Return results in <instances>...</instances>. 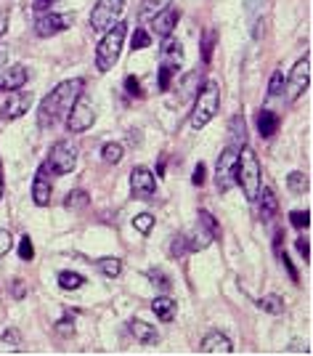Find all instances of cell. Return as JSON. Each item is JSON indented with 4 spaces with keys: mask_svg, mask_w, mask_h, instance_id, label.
<instances>
[{
    "mask_svg": "<svg viewBox=\"0 0 313 356\" xmlns=\"http://www.w3.org/2000/svg\"><path fill=\"white\" fill-rule=\"evenodd\" d=\"M85 88V80L82 78H72V80H64L59 82L45 99L40 101V109H38V125L43 131H51L54 125H59L61 120L67 118V112L72 109V104L82 93Z\"/></svg>",
    "mask_w": 313,
    "mask_h": 356,
    "instance_id": "cell-1",
    "label": "cell"
},
{
    "mask_svg": "<svg viewBox=\"0 0 313 356\" xmlns=\"http://www.w3.org/2000/svg\"><path fill=\"white\" fill-rule=\"evenodd\" d=\"M236 183L242 186L244 197L255 202L263 186V170H260V159L250 146H244L239 152V162H236Z\"/></svg>",
    "mask_w": 313,
    "mask_h": 356,
    "instance_id": "cell-2",
    "label": "cell"
},
{
    "mask_svg": "<svg viewBox=\"0 0 313 356\" xmlns=\"http://www.w3.org/2000/svg\"><path fill=\"white\" fill-rule=\"evenodd\" d=\"M125 35H128V24L125 21H115L106 35L101 38L96 48V69L98 72H109L119 59V51H122V43H125Z\"/></svg>",
    "mask_w": 313,
    "mask_h": 356,
    "instance_id": "cell-3",
    "label": "cell"
},
{
    "mask_svg": "<svg viewBox=\"0 0 313 356\" xmlns=\"http://www.w3.org/2000/svg\"><path fill=\"white\" fill-rule=\"evenodd\" d=\"M218 109H220V88H218V82H205V88L202 91H196V99H194V109H192V128H205L210 120L218 115Z\"/></svg>",
    "mask_w": 313,
    "mask_h": 356,
    "instance_id": "cell-4",
    "label": "cell"
},
{
    "mask_svg": "<svg viewBox=\"0 0 313 356\" xmlns=\"http://www.w3.org/2000/svg\"><path fill=\"white\" fill-rule=\"evenodd\" d=\"M75 165H78V146L67 139L56 141V144L51 146V152H48L45 168H48L51 173H56V176H67V173L75 170Z\"/></svg>",
    "mask_w": 313,
    "mask_h": 356,
    "instance_id": "cell-5",
    "label": "cell"
},
{
    "mask_svg": "<svg viewBox=\"0 0 313 356\" xmlns=\"http://www.w3.org/2000/svg\"><path fill=\"white\" fill-rule=\"evenodd\" d=\"M64 120H67V131H69V133H85V131L93 128V122H96V109H93V104L88 101L85 93H80Z\"/></svg>",
    "mask_w": 313,
    "mask_h": 356,
    "instance_id": "cell-6",
    "label": "cell"
},
{
    "mask_svg": "<svg viewBox=\"0 0 313 356\" xmlns=\"http://www.w3.org/2000/svg\"><path fill=\"white\" fill-rule=\"evenodd\" d=\"M122 11H125V0H98L93 5V14H91V30L106 32L119 19Z\"/></svg>",
    "mask_w": 313,
    "mask_h": 356,
    "instance_id": "cell-7",
    "label": "cell"
},
{
    "mask_svg": "<svg viewBox=\"0 0 313 356\" xmlns=\"http://www.w3.org/2000/svg\"><path fill=\"white\" fill-rule=\"evenodd\" d=\"M236 162H239V149H236L234 144H231V146H226V149L220 152V157H218V165H216V186H218V192H229V189L234 186V181H236Z\"/></svg>",
    "mask_w": 313,
    "mask_h": 356,
    "instance_id": "cell-8",
    "label": "cell"
},
{
    "mask_svg": "<svg viewBox=\"0 0 313 356\" xmlns=\"http://www.w3.org/2000/svg\"><path fill=\"white\" fill-rule=\"evenodd\" d=\"M284 85H287L290 101H297L303 93H305V91H308V85H311V56H308V54L294 64L292 72H290V78H287Z\"/></svg>",
    "mask_w": 313,
    "mask_h": 356,
    "instance_id": "cell-9",
    "label": "cell"
},
{
    "mask_svg": "<svg viewBox=\"0 0 313 356\" xmlns=\"http://www.w3.org/2000/svg\"><path fill=\"white\" fill-rule=\"evenodd\" d=\"M69 24H72V16H67V14L43 11V14H38V19H35V35L38 38H54V35L64 32Z\"/></svg>",
    "mask_w": 313,
    "mask_h": 356,
    "instance_id": "cell-10",
    "label": "cell"
},
{
    "mask_svg": "<svg viewBox=\"0 0 313 356\" xmlns=\"http://www.w3.org/2000/svg\"><path fill=\"white\" fill-rule=\"evenodd\" d=\"M130 189H133V194L138 199H152L156 192V178L154 173L149 170V168H133V173H130Z\"/></svg>",
    "mask_w": 313,
    "mask_h": 356,
    "instance_id": "cell-11",
    "label": "cell"
},
{
    "mask_svg": "<svg viewBox=\"0 0 313 356\" xmlns=\"http://www.w3.org/2000/svg\"><path fill=\"white\" fill-rule=\"evenodd\" d=\"M32 93H24V91H11L8 93V101H5V107L0 109V118L3 120H19L21 115H27L30 112V107H32Z\"/></svg>",
    "mask_w": 313,
    "mask_h": 356,
    "instance_id": "cell-12",
    "label": "cell"
},
{
    "mask_svg": "<svg viewBox=\"0 0 313 356\" xmlns=\"http://www.w3.org/2000/svg\"><path fill=\"white\" fill-rule=\"evenodd\" d=\"M51 194H54V183H51V178H48L45 162H43L38 168V173H35V181H32V199H35L38 208H45V205L51 202Z\"/></svg>",
    "mask_w": 313,
    "mask_h": 356,
    "instance_id": "cell-13",
    "label": "cell"
},
{
    "mask_svg": "<svg viewBox=\"0 0 313 356\" xmlns=\"http://www.w3.org/2000/svg\"><path fill=\"white\" fill-rule=\"evenodd\" d=\"M30 80V72L24 64H14L8 69H0V93H11V91H19L24 88V82Z\"/></svg>",
    "mask_w": 313,
    "mask_h": 356,
    "instance_id": "cell-14",
    "label": "cell"
},
{
    "mask_svg": "<svg viewBox=\"0 0 313 356\" xmlns=\"http://www.w3.org/2000/svg\"><path fill=\"white\" fill-rule=\"evenodd\" d=\"M178 19H181V11L167 5L165 11H159L156 16H152V32H154L156 38H170L173 30H176Z\"/></svg>",
    "mask_w": 313,
    "mask_h": 356,
    "instance_id": "cell-15",
    "label": "cell"
},
{
    "mask_svg": "<svg viewBox=\"0 0 313 356\" xmlns=\"http://www.w3.org/2000/svg\"><path fill=\"white\" fill-rule=\"evenodd\" d=\"M199 351H202V354H234V346H231V340L223 335V333L213 330V333L205 335Z\"/></svg>",
    "mask_w": 313,
    "mask_h": 356,
    "instance_id": "cell-16",
    "label": "cell"
},
{
    "mask_svg": "<svg viewBox=\"0 0 313 356\" xmlns=\"http://www.w3.org/2000/svg\"><path fill=\"white\" fill-rule=\"evenodd\" d=\"M128 327H130V335L136 337L141 346H156L159 343V333H156V327H152V324L133 319Z\"/></svg>",
    "mask_w": 313,
    "mask_h": 356,
    "instance_id": "cell-17",
    "label": "cell"
},
{
    "mask_svg": "<svg viewBox=\"0 0 313 356\" xmlns=\"http://www.w3.org/2000/svg\"><path fill=\"white\" fill-rule=\"evenodd\" d=\"M255 202H260V221H271L276 216V210H279V199H276L274 189L260 186V194H257Z\"/></svg>",
    "mask_w": 313,
    "mask_h": 356,
    "instance_id": "cell-18",
    "label": "cell"
},
{
    "mask_svg": "<svg viewBox=\"0 0 313 356\" xmlns=\"http://www.w3.org/2000/svg\"><path fill=\"white\" fill-rule=\"evenodd\" d=\"M152 311L156 314L159 322H173L176 314H178V303L173 300V298L159 296V298H154V303H152Z\"/></svg>",
    "mask_w": 313,
    "mask_h": 356,
    "instance_id": "cell-19",
    "label": "cell"
},
{
    "mask_svg": "<svg viewBox=\"0 0 313 356\" xmlns=\"http://www.w3.org/2000/svg\"><path fill=\"white\" fill-rule=\"evenodd\" d=\"M279 125H281V120L276 118L274 112L260 109V115H257V131H260V136H263V139H274L276 131H279Z\"/></svg>",
    "mask_w": 313,
    "mask_h": 356,
    "instance_id": "cell-20",
    "label": "cell"
},
{
    "mask_svg": "<svg viewBox=\"0 0 313 356\" xmlns=\"http://www.w3.org/2000/svg\"><path fill=\"white\" fill-rule=\"evenodd\" d=\"M96 269L109 279H117L122 274V260L119 258H101L96 263Z\"/></svg>",
    "mask_w": 313,
    "mask_h": 356,
    "instance_id": "cell-21",
    "label": "cell"
},
{
    "mask_svg": "<svg viewBox=\"0 0 313 356\" xmlns=\"http://www.w3.org/2000/svg\"><path fill=\"white\" fill-rule=\"evenodd\" d=\"M257 309L260 311H266V314H274V317H279V314H284V300L279 296H266L257 300Z\"/></svg>",
    "mask_w": 313,
    "mask_h": 356,
    "instance_id": "cell-22",
    "label": "cell"
},
{
    "mask_svg": "<svg viewBox=\"0 0 313 356\" xmlns=\"http://www.w3.org/2000/svg\"><path fill=\"white\" fill-rule=\"evenodd\" d=\"M170 3H173V0H143V3H141V19H152L159 11H165Z\"/></svg>",
    "mask_w": 313,
    "mask_h": 356,
    "instance_id": "cell-23",
    "label": "cell"
},
{
    "mask_svg": "<svg viewBox=\"0 0 313 356\" xmlns=\"http://www.w3.org/2000/svg\"><path fill=\"white\" fill-rule=\"evenodd\" d=\"M85 285V277L78 271H61L59 274V287L61 290H80Z\"/></svg>",
    "mask_w": 313,
    "mask_h": 356,
    "instance_id": "cell-24",
    "label": "cell"
},
{
    "mask_svg": "<svg viewBox=\"0 0 313 356\" xmlns=\"http://www.w3.org/2000/svg\"><path fill=\"white\" fill-rule=\"evenodd\" d=\"M88 202H91V197H88V192H82V189H78V192H69L67 199H64L67 210H85V208H88Z\"/></svg>",
    "mask_w": 313,
    "mask_h": 356,
    "instance_id": "cell-25",
    "label": "cell"
},
{
    "mask_svg": "<svg viewBox=\"0 0 313 356\" xmlns=\"http://www.w3.org/2000/svg\"><path fill=\"white\" fill-rule=\"evenodd\" d=\"M178 64H167V61H162V67H159V91H170V82L173 78L178 75Z\"/></svg>",
    "mask_w": 313,
    "mask_h": 356,
    "instance_id": "cell-26",
    "label": "cell"
},
{
    "mask_svg": "<svg viewBox=\"0 0 313 356\" xmlns=\"http://www.w3.org/2000/svg\"><path fill=\"white\" fill-rule=\"evenodd\" d=\"M122 155H125V149H122V144H117V141H109L101 149V157H104V162H109V165H117L119 159H122Z\"/></svg>",
    "mask_w": 313,
    "mask_h": 356,
    "instance_id": "cell-27",
    "label": "cell"
},
{
    "mask_svg": "<svg viewBox=\"0 0 313 356\" xmlns=\"http://www.w3.org/2000/svg\"><path fill=\"white\" fill-rule=\"evenodd\" d=\"M287 186L292 189L294 194H305L308 192V186H311V181H308V176L305 173H290V178H287Z\"/></svg>",
    "mask_w": 313,
    "mask_h": 356,
    "instance_id": "cell-28",
    "label": "cell"
},
{
    "mask_svg": "<svg viewBox=\"0 0 313 356\" xmlns=\"http://www.w3.org/2000/svg\"><path fill=\"white\" fill-rule=\"evenodd\" d=\"M133 226H136V232H141V234H149L154 229V216L152 213H138L133 218Z\"/></svg>",
    "mask_w": 313,
    "mask_h": 356,
    "instance_id": "cell-29",
    "label": "cell"
},
{
    "mask_svg": "<svg viewBox=\"0 0 313 356\" xmlns=\"http://www.w3.org/2000/svg\"><path fill=\"white\" fill-rule=\"evenodd\" d=\"M196 221H199V223H202V226H205V229H207V232H210L216 239L220 237V226H218V221L210 216L207 210H199V218H196Z\"/></svg>",
    "mask_w": 313,
    "mask_h": 356,
    "instance_id": "cell-30",
    "label": "cell"
},
{
    "mask_svg": "<svg viewBox=\"0 0 313 356\" xmlns=\"http://www.w3.org/2000/svg\"><path fill=\"white\" fill-rule=\"evenodd\" d=\"M130 45H133V51H143V48L152 45V35L146 30H136L133 38H130Z\"/></svg>",
    "mask_w": 313,
    "mask_h": 356,
    "instance_id": "cell-31",
    "label": "cell"
},
{
    "mask_svg": "<svg viewBox=\"0 0 313 356\" xmlns=\"http://www.w3.org/2000/svg\"><path fill=\"white\" fill-rule=\"evenodd\" d=\"M290 221H292L294 229H308V226H311V213H308V210H292V213H290Z\"/></svg>",
    "mask_w": 313,
    "mask_h": 356,
    "instance_id": "cell-32",
    "label": "cell"
},
{
    "mask_svg": "<svg viewBox=\"0 0 313 356\" xmlns=\"http://www.w3.org/2000/svg\"><path fill=\"white\" fill-rule=\"evenodd\" d=\"M149 282H152L154 287H159V290H165V293L170 290V279H167L165 271H159V269H152V271H149Z\"/></svg>",
    "mask_w": 313,
    "mask_h": 356,
    "instance_id": "cell-33",
    "label": "cell"
},
{
    "mask_svg": "<svg viewBox=\"0 0 313 356\" xmlns=\"http://www.w3.org/2000/svg\"><path fill=\"white\" fill-rule=\"evenodd\" d=\"M284 82H287L284 72H279V69H276L274 75H271V82H268V96H279V93L284 91Z\"/></svg>",
    "mask_w": 313,
    "mask_h": 356,
    "instance_id": "cell-34",
    "label": "cell"
},
{
    "mask_svg": "<svg viewBox=\"0 0 313 356\" xmlns=\"http://www.w3.org/2000/svg\"><path fill=\"white\" fill-rule=\"evenodd\" d=\"M19 258L21 260H32V258H35V245H32L30 234H24V237L19 239Z\"/></svg>",
    "mask_w": 313,
    "mask_h": 356,
    "instance_id": "cell-35",
    "label": "cell"
},
{
    "mask_svg": "<svg viewBox=\"0 0 313 356\" xmlns=\"http://www.w3.org/2000/svg\"><path fill=\"white\" fill-rule=\"evenodd\" d=\"M213 45H216V32L207 30L205 32V43H202V56H205V61L213 59Z\"/></svg>",
    "mask_w": 313,
    "mask_h": 356,
    "instance_id": "cell-36",
    "label": "cell"
},
{
    "mask_svg": "<svg viewBox=\"0 0 313 356\" xmlns=\"http://www.w3.org/2000/svg\"><path fill=\"white\" fill-rule=\"evenodd\" d=\"M189 250V245H186V234H178L173 237V245H170V256L173 258H181L183 253Z\"/></svg>",
    "mask_w": 313,
    "mask_h": 356,
    "instance_id": "cell-37",
    "label": "cell"
},
{
    "mask_svg": "<svg viewBox=\"0 0 313 356\" xmlns=\"http://www.w3.org/2000/svg\"><path fill=\"white\" fill-rule=\"evenodd\" d=\"M231 139L234 141L242 139V144H244V118H242V115H236V118L231 120Z\"/></svg>",
    "mask_w": 313,
    "mask_h": 356,
    "instance_id": "cell-38",
    "label": "cell"
},
{
    "mask_svg": "<svg viewBox=\"0 0 313 356\" xmlns=\"http://www.w3.org/2000/svg\"><path fill=\"white\" fill-rule=\"evenodd\" d=\"M11 247H14V237H11V232L0 229V258L5 256V253H8Z\"/></svg>",
    "mask_w": 313,
    "mask_h": 356,
    "instance_id": "cell-39",
    "label": "cell"
},
{
    "mask_svg": "<svg viewBox=\"0 0 313 356\" xmlns=\"http://www.w3.org/2000/svg\"><path fill=\"white\" fill-rule=\"evenodd\" d=\"M56 333H59V335H72V333H75V319H69V317H64L59 322V324H56Z\"/></svg>",
    "mask_w": 313,
    "mask_h": 356,
    "instance_id": "cell-40",
    "label": "cell"
},
{
    "mask_svg": "<svg viewBox=\"0 0 313 356\" xmlns=\"http://www.w3.org/2000/svg\"><path fill=\"white\" fill-rule=\"evenodd\" d=\"M205 181H207V168H205V162H199V165L194 168V176H192V183H194V186H202Z\"/></svg>",
    "mask_w": 313,
    "mask_h": 356,
    "instance_id": "cell-41",
    "label": "cell"
},
{
    "mask_svg": "<svg viewBox=\"0 0 313 356\" xmlns=\"http://www.w3.org/2000/svg\"><path fill=\"white\" fill-rule=\"evenodd\" d=\"M276 256H279V260L284 263V269L290 271V277H292V282H300V277H297V271H294V266L290 263V256H287V253H281V250H276Z\"/></svg>",
    "mask_w": 313,
    "mask_h": 356,
    "instance_id": "cell-42",
    "label": "cell"
},
{
    "mask_svg": "<svg viewBox=\"0 0 313 356\" xmlns=\"http://www.w3.org/2000/svg\"><path fill=\"white\" fill-rule=\"evenodd\" d=\"M294 245H297V253L305 258V263H308V260H311V245H308V239L300 237L297 242H294Z\"/></svg>",
    "mask_w": 313,
    "mask_h": 356,
    "instance_id": "cell-43",
    "label": "cell"
},
{
    "mask_svg": "<svg viewBox=\"0 0 313 356\" xmlns=\"http://www.w3.org/2000/svg\"><path fill=\"white\" fill-rule=\"evenodd\" d=\"M8 24H11V11L8 8H0V38L8 32Z\"/></svg>",
    "mask_w": 313,
    "mask_h": 356,
    "instance_id": "cell-44",
    "label": "cell"
},
{
    "mask_svg": "<svg viewBox=\"0 0 313 356\" xmlns=\"http://www.w3.org/2000/svg\"><path fill=\"white\" fill-rule=\"evenodd\" d=\"M125 88H128V93H130V96H143V93H141V82H138L136 78L125 80Z\"/></svg>",
    "mask_w": 313,
    "mask_h": 356,
    "instance_id": "cell-45",
    "label": "cell"
},
{
    "mask_svg": "<svg viewBox=\"0 0 313 356\" xmlns=\"http://www.w3.org/2000/svg\"><path fill=\"white\" fill-rule=\"evenodd\" d=\"M54 3H56V0H35V3H32V11H35V14L51 11V8H54Z\"/></svg>",
    "mask_w": 313,
    "mask_h": 356,
    "instance_id": "cell-46",
    "label": "cell"
},
{
    "mask_svg": "<svg viewBox=\"0 0 313 356\" xmlns=\"http://www.w3.org/2000/svg\"><path fill=\"white\" fill-rule=\"evenodd\" d=\"M3 343L19 346V333H16V330H5V333H3Z\"/></svg>",
    "mask_w": 313,
    "mask_h": 356,
    "instance_id": "cell-47",
    "label": "cell"
},
{
    "mask_svg": "<svg viewBox=\"0 0 313 356\" xmlns=\"http://www.w3.org/2000/svg\"><path fill=\"white\" fill-rule=\"evenodd\" d=\"M24 296H27V287H24L21 279H16V282H14V298H24Z\"/></svg>",
    "mask_w": 313,
    "mask_h": 356,
    "instance_id": "cell-48",
    "label": "cell"
},
{
    "mask_svg": "<svg viewBox=\"0 0 313 356\" xmlns=\"http://www.w3.org/2000/svg\"><path fill=\"white\" fill-rule=\"evenodd\" d=\"M5 59H8V48H5V45H0V69H3Z\"/></svg>",
    "mask_w": 313,
    "mask_h": 356,
    "instance_id": "cell-49",
    "label": "cell"
},
{
    "mask_svg": "<svg viewBox=\"0 0 313 356\" xmlns=\"http://www.w3.org/2000/svg\"><path fill=\"white\" fill-rule=\"evenodd\" d=\"M3 192H5V181H3V165H0V199H3Z\"/></svg>",
    "mask_w": 313,
    "mask_h": 356,
    "instance_id": "cell-50",
    "label": "cell"
}]
</instances>
